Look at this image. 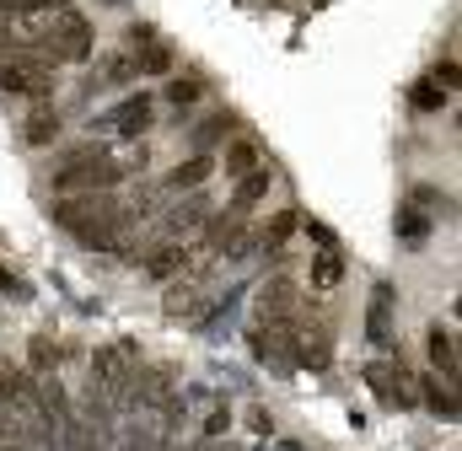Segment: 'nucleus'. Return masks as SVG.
Segmentation results:
<instances>
[{"label": "nucleus", "mask_w": 462, "mask_h": 451, "mask_svg": "<svg viewBox=\"0 0 462 451\" xmlns=\"http://www.w3.org/2000/svg\"><path fill=\"white\" fill-rule=\"evenodd\" d=\"M199 92H205V81H199V76H178V81L167 87V97H172L178 108H189V103H199Z\"/></svg>", "instance_id": "b1692460"}, {"label": "nucleus", "mask_w": 462, "mask_h": 451, "mask_svg": "<svg viewBox=\"0 0 462 451\" xmlns=\"http://www.w3.org/2000/svg\"><path fill=\"white\" fill-rule=\"evenodd\" d=\"M328 360H334L328 328H301V334H296V354H291V365H312V371H323Z\"/></svg>", "instance_id": "1a4fd4ad"}, {"label": "nucleus", "mask_w": 462, "mask_h": 451, "mask_svg": "<svg viewBox=\"0 0 462 451\" xmlns=\"http://www.w3.org/2000/svg\"><path fill=\"white\" fill-rule=\"evenodd\" d=\"M145 274H151V280H178V274H189V247H183V242H162V247H151Z\"/></svg>", "instance_id": "6e6552de"}, {"label": "nucleus", "mask_w": 462, "mask_h": 451, "mask_svg": "<svg viewBox=\"0 0 462 451\" xmlns=\"http://www.w3.org/2000/svg\"><path fill=\"white\" fill-rule=\"evenodd\" d=\"M129 81H140L134 76V60L129 54H108L103 60V87H129Z\"/></svg>", "instance_id": "4be33fe9"}, {"label": "nucleus", "mask_w": 462, "mask_h": 451, "mask_svg": "<svg viewBox=\"0 0 462 451\" xmlns=\"http://www.w3.org/2000/svg\"><path fill=\"white\" fill-rule=\"evenodd\" d=\"M345 280V253H339V242L334 247H318L312 253V290H334Z\"/></svg>", "instance_id": "9b49d317"}, {"label": "nucleus", "mask_w": 462, "mask_h": 451, "mask_svg": "<svg viewBox=\"0 0 462 451\" xmlns=\"http://www.w3.org/2000/svg\"><path fill=\"white\" fill-rule=\"evenodd\" d=\"M425 349H430V360H436V365L447 371V382H452V376H457V338H452V328H441V323H436L430 338H425Z\"/></svg>", "instance_id": "2eb2a0df"}, {"label": "nucleus", "mask_w": 462, "mask_h": 451, "mask_svg": "<svg viewBox=\"0 0 462 451\" xmlns=\"http://www.w3.org/2000/svg\"><path fill=\"white\" fill-rule=\"evenodd\" d=\"M296 226H301V216H296V210H274V221H269L263 231H258V247L280 253V247H285V236H291Z\"/></svg>", "instance_id": "a211bd4d"}, {"label": "nucleus", "mask_w": 462, "mask_h": 451, "mask_svg": "<svg viewBox=\"0 0 462 451\" xmlns=\"http://www.w3.org/2000/svg\"><path fill=\"white\" fill-rule=\"evenodd\" d=\"M414 205H436L441 216H452V194H441V189H414Z\"/></svg>", "instance_id": "bb28decb"}, {"label": "nucleus", "mask_w": 462, "mask_h": 451, "mask_svg": "<svg viewBox=\"0 0 462 451\" xmlns=\"http://www.w3.org/2000/svg\"><path fill=\"white\" fill-rule=\"evenodd\" d=\"M296 312H301V296H296V285L285 274L258 285V323H301Z\"/></svg>", "instance_id": "20e7f679"}, {"label": "nucleus", "mask_w": 462, "mask_h": 451, "mask_svg": "<svg viewBox=\"0 0 462 451\" xmlns=\"http://www.w3.org/2000/svg\"><path fill=\"white\" fill-rule=\"evenodd\" d=\"M307 236H312L318 247H334V231H328L323 221H307Z\"/></svg>", "instance_id": "cd10ccee"}, {"label": "nucleus", "mask_w": 462, "mask_h": 451, "mask_svg": "<svg viewBox=\"0 0 462 451\" xmlns=\"http://www.w3.org/2000/svg\"><path fill=\"white\" fill-rule=\"evenodd\" d=\"M393 301H398V290L393 285H376L371 290V307H365V334L376 349H387L393 344Z\"/></svg>", "instance_id": "423d86ee"}, {"label": "nucleus", "mask_w": 462, "mask_h": 451, "mask_svg": "<svg viewBox=\"0 0 462 451\" xmlns=\"http://www.w3.org/2000/svg\"><path fill=\"white\" fill-rule=\"evenodd\" d=\"M103 5H124V0H103Z\"/></svg>", "instance_id": "c756f323"}, {"label": "nucleus", "mask_w": 462, "mask_h": 451, "mask_svg": "<svg viewBox=\"0 0 462 451\" xmlns=\"http://www.w3.org/2000/svg\"><path fill=\"white\" fill-rule=\"evenodd\" d=\"M205 221H210V205H205L199 194H189V199H183V205L167 216V242H178V236H194Z\"/></svg>", "instance_id": "9d476101"}, {"label": "nucleus", "mask_w": 462, "mask_h": 451, "mask_svg": "<svg viewBox=\"0 0 462 451\" xmlns=\"http://www.w3.org/2000/svg\"><path fill=\"white\" fill-rule=\"evenodd\" d=\"M54 65L27 43L22 54H11V60H0V92L5 97H27V103H49L54 97Z\"/></svg>", "instance_id": "f257e3e1"}, {"label": "nucleus", "mask_w": 462, "mask_h": 451, "mask_svg": "<svg viewBox=\"0 0 462 451\" xmlns=\"http://www.w3.org/2000/svg\"><path fill=\"white\" fill-rule=\"evenodd\" d=\"M414 392H420L441 419H457V392H452V387H441L436 376H414Z\"/></svg>", "instance_id": "4468645a"}, {"label": "nucleus", "mask_w": 462, "mask_h": 451, "mask_svg": "<svg viewBox=\"0 0 462 451\" xmlns=\"http://www.w3.org/2000/svg\"><path fill=\"white\" fill-rule=\"evenodd\" d=\"M398 236H403L409 247H420V242L430 236V216H425V210H414V205H409V210H398Z\"/></svg>", "instance_id": "412c9836"}, {"label": "nucleus", "mask_w": 462, "mask_h": 451, "mask_svg": "<svg viewBox=\"0 0 462 451\" xmlns=\"http://www.w3.org/2000/svg\"><path fill=\"white\" fill-rule=\"evenodd\" d=\"M54 11H70V0H0V16H5V22H22V16H54Z\"/></svg>", "instance_id": "dca6fc26"}, {"label": "nucleus", "mask_w": 462, "mask_h": 451, "mask_svg": "<svg viewBox=\"0 0 462 451\" xmlns=\"http://www.w3.org/2000/svg\"><path fill=\"white\" fill-rule=\"evenodd\" d=\"M129 178V167L124 161H108V156H97V161H81V167H60V178H54V194L60 199H76V194H108Z\"/></svg>", "instance_id": "f03ea898"}, {"label": "nucleus", "mask_w": 462, "mask_h": 451, "mask_svg": "<svg viewBox=\"0 0 462 451\" xmlns=\"http://www.w3.org/2000/svg\"><path fill=\"white\" fill-rule=\"evenodd\" d=\"M253 436H274V419L263 409H253Z\"/></svg>", "instance_id": "c85d7f7f"}, {"label": "nucleus", "mask_w": 462, "mask_h": 451, "mask_svg": "<svg viewBox=\"0 0 462 451\" xmlns=\"http://www.w3.org/2000/svg\"><path fill=\"white\" fill-rule=\"evenodd\" d=\"M231 129H236V118L231 113H210L199 129H194V145H199V156H205V145H216V140H226Z\"/></svg>", "instance_id": "aec40b11"}, {"label": "nucleus", "mask_w": 462, "mask_h": 451, "mask_svg": "<svg viewBox=\"0 0 462 451\" xmlns=\"http://www.w3.org/2000/svg\"><path fill=\"white\" fill-rule=\"evenodd\" d=\"M129 60H134V76H172V65H178L172 43H167V38H156V32H151Z\"/></svg>", "instance_id": "0eeeda50"}, {"label": "nucleus", "mask_w": 462, "mask_h": 451, "mask_svg": "<svg viewBox=\"0 0 462 451\" xmlns=\"http://www.w3.org/2000/svg\"><path fill=\"white\" fill-rule=\"evenodd\" d=\"M97 124H103L108 134H124V140H140V134L151 129V97H145V92H134V97H124V103H118L114 113H103Z\"/></svg>", "instance_id": "39448f33"}, {"label": "nucleus", "mask_w": 462, "mask_h": 451, "mask_svg": "<svg viewBox=\"0 0 462 451\" xmlns=\"http://www.w3.org/2000/svg\"><path fill=\"white\" fill-rule=\"evenodd\" d=\"M365 382H371V392H376L387 409H414V403H420L414 376L403 371V360H376V365H365Z\"/></svg>", "instance_id": "7ed1b4c3"}, {"label": "nucleus", "mask_w": 462, "mask_h": 451, "mask_svg": "<svg viewBox=\"0 0 462 451\" xmlns=\"http://www.w3.org/2000/svg\"><path fill=\"white\" fill-rule=\"evenodd\" d=\"M27 354H32V371H43V376L60 365V344H49V338H32V349H27Z\"/></svg>", "instance_id": "393cba45"}, {"label": "nucleus", "mask_w": 462, "mask_h": 451, "mask_svg": "<svg viewBox=\"0 0 462 451\" xmlns=\"http://www.w3.org/2000/svg\"><path fill=\"white\" fill-rule=\"evenodd\" d=\"M210 172H216V161H210V156H189V161H178L172 183H178V189H199V183H210Z\"/></svg>", "instance_id": "6ab92c4d"}, {"label": "nucleus", "mask_w": 462, "mask_h": 451, "mask_svg": "<svg viewBox=\"0 0 462 451\" xmlns=\"http://www.w3.org/2000/svg\"><path fill=\"white\" fill-rule=\"evenodd\" d=\"M231 430V409H210V419H205V441H221Z\"/></svg>", "instance_id": "a878e982"}, {"label": "nucleus", "mask_w": 462, "mask_h": 451, "mask_svg": "<svg viewBox=\"0 0 462 451\" xmlns=\"http://www.w3.org/2000/svg\"><path fill=\"white\" fill-rule=\"evenodd\" d=\"M269 183H274V172H269V167H253L247 178H236V199H231V210H236V216H247V210L269 194Z\"/></svg>", "instance_id": "f8f14e48"}, {"label": "nucleus", "mask_w": 462, "mask_h": 451, "mask_svg": "<svg viewBox=\"0 0 462 451\" xmlns=\"http://www.w3.org/2000/svg\"><path fill=\"white\" fill-rule=\"evenodd\" d=\"M221 167H226V178H247L253 167H263V151H258V140H253V134L231 140V145H226V161H221Z\"/></svg>", "instance_id": "ddd939ff"}, {"label": "nucleus", "mask_w": 462, "mask_h": 451, "mask_svg": "<svg viewBox=\"0 0 462 451\" xmlns=\"http://www.w3.org/2000/svg\"><path fill=\"white\" fill-rule=\"evenodd\" d=\"M409 103H414L420 113H441V108H447V92H441L436 81H420V87L409 92Z\"/></svg>", "instance_id": "5701e85b"}, {"label": "nucleus", "mask_w": 462, "mask_h": 451, "mask_svg": "<svg viewBox=\"0 0 462 451\" xmlns=\"http://www.w3.org/2000/svg\"><path fill=\"white\" fill-rule=\"evenodd\" d=\"M54 134H60V113H54V108H32V113H27V129H22V140H27V145H49Z\"/></svg>", "instance_id": "f3484780"}]
</instances>
